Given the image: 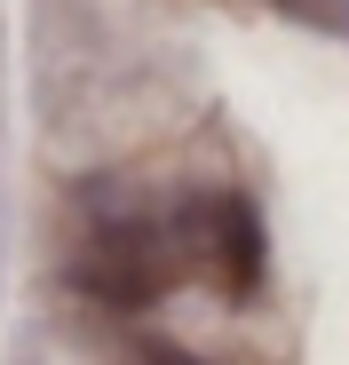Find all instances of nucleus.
Returning <instances> with one entry per match:
<instances>
[{
	"instance_id": "7ed1b4c3",
	"label": "nucleus",
	"mask_w": 349,
	"mask_h": 365,
	"mask_svg": "<svg viewBox=\"0 0 349 365\" xmlns=\"http://www.w3.org/2000/svg\"><path fill=\"white\" fill-rule=\"evenodd\" d=\"M143 365H207V357H191V349H174V341H143Z\"/></svg>"
},
{
	"instance_id": "f03ea898",
	"label": "nucleus",
	"mask_w": 349,
	"mask_h": 365,
	"mask_svg": "<svg viewBox=\"0 0 349 365\" xmlns=\"http://www.w3.org/2000/svg\"><path fill=\"white\" fill-rule=\"evenodd\" d=\"M183 238L207 255V270L222 278V294H254L262 286V215L239 191H214L183 215Z\"/></svg>"
},
{
	"instance_id": "f257e3e1",
	"label": "nucleus",
	"mask_w": 349,
	"mask_h": 365,
	"mask_svg": "<svg viewBox=\"0 0 349 365\" xmlns=\"http://www.w3.org/2000/svg\"><path fill=\"white\" fill-rule=\"evenodd\" d=\"M183 222H151V215H120L88 230V247L72 262L80 294H95L103 310H151V302L183 278Z\"/></svg>"
}]
</instances>
